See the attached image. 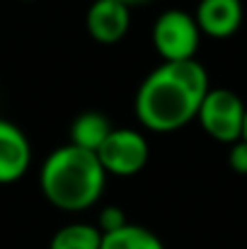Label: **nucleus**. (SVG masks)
<instances>
[{
	"label": "nucleus",
	"instance_id": "obj_14",
	"mask_svg": "<svg viewBox=\"0 0 247 249\" xmlns=\"http://www.w3.org/2000/svg\"><path fill=\"white\" fill-rule=\"evenodd\" d=\"M119 2H124V5L133 7V5H143V2H148V0H119Z\"/></svg>",
	"mask_w": 247,
	"mask_h": 249
},
{
	"label": "nucleus",
	"instance_id": "obj_3",
	"mask_svg": "<svg viewBox=\"0 0 247 249\" xmlns=\"http://www.w3.org/2000/svg\"><path fill=\"white\" fill-rule=\"evenodd\" d=\"M245 114L247 104L233 89L211 87L199 107L196 121L204 128V133H209V138H213L223 145H233L235 141L243 138Z\"/></svg>",
	"mask_w": 247,
	"mask_h": 249
},
{
	"label": "nucleus",
	"instance_id": "obj_6",
	"mask_svg": "<svg viewBox=\"0 0 247 249\" xmlns=\"http://www.w3.org/2000/svg\"><path fill=\"white\" fill-rule=\"evenodd\" d=\"M90 36L104 46L119 44L131 27V7L119 0H95L85 15Z\"/></svg>",
	"mask_w": 247,
	"mask_h": 249
},
{
	"label": "nucleus",
	"instance_id": "obj_11",
	"mask_svg": "<svg viewBox=\"0 0 247 249\" xmlns=\"http://www.w3.org/2000/svg\"><path fill=\"white\" fill-rule=\"evenodd\" d=\"M49 249H102V232L90 223H71L51 237Z\"/></svg>",
	"mask_w": 247,
	"mask_h": 249
},
{
	"label": "nucleus",
	"instance_id": "obj_12",
	"mask_svg": "<svg viewBox=\"0 0 247 249\" xmlns=\"http://www.w3.org/2000/svg\"><path fill=\"white\" fill-rule=\"evenodd\" d=\"M124 225H129V220H126V213H124L119 206H107V208L99 213L97 228H99V232H102V235L114 232V230H121Z\"/></svg>",
	"mask_w": 247,
	"mask_h": 249
},
{
	"label": "nucleus",
	"instance_id": "obj_15",
	"mask_svg": "<svg viewBox=\"0 0 247 249\" xmlns=\"http://www.w3.org/2000/svg\"><path fill=\"white\" fill-rule=\"evenodd\" d=\"M243 138L247 141V114H245V128H243Z\"/></svg>",
	"mask_w": 247,
	"mask_h": 249
},
{
	"label": "nucleus",
	"instance_id": "obj_5",
	"mask_svg": "<svg viewBox=\"0 0 247 249\" xmlns=\"http://www.w3.org/2000/svg\"><path fill=\"white\" fill-rule=\"evenodd\" d=\"M97 158L107 174L114 177H133L138 174L151 160V143L141 131L133 128H114L102 148L97 150Z\"/></svg>",
	"mask_w": 247,
	"mask_h": 249
},
{
	"label": "nucleus",
	"instance_id": "obj_10",
	"mask_svg": "<svg viewBox=\"0 0 247 249\" xmlns=\"http://www.w3.org/2000/svg\"><path fill=\"white\" fill-rule=\"evenodd\" d=\"M102 249H165V245L153 230L129 223L121 230L102 235Z\"/></svg>",
	"mask_w": 247,
	"mask_h": 249
},
{
	"label": "nucleus",
	"instance_id": "obj_4",
	"mask_svg": "<svg viewBox=\"0 0 247 249\" xmlns=\"http://www.w3.org/2000/svg\"><path fill=\"white\" fill-rule=\"evenodd\" d=\"M201 29L194 15L165 10L153 24V46L163 61H191L199 51Z\"/></svg>",
	"mask_w": 247,
	"mask_h": 249
},
{
	"label": "nucleus",
	"instance_id": "obj_8",
	"mask_svg": "<svg viewBox=\"0 0 247 249\" xmlns=\"http://www.w3.org/2000/svg\"><path fill=\"white\" fill-rule=\"evenodd\" d=\"M245 17L243 0H201L196 5L194 19L201 34L211 39H228L233 36Z\"/></svg>",
	"mask_w": 247,
	"mask_h": 249
},
{
	"label": "nucleus",
	"instance_id": "obj_1",
	"mask_svg": "<svg viewBox=\"0 0 247 249\" xmlns=\"http://www.w3.org/2000/svg\"><path fill=\"white\" fill-rule=\"evenodd\" d=\"M209 89V73L196 58L163 61L143 78L136 92V116L148 131H179L189 121H196Z\"/></svg>",
	"mask_w": 247,
	"mask_h": 249
},
{
	"label": "nucleus",
	"instance_id": "obj_9",
	"mask_svg": "<svg viewBox=\"0 0 247 249\" xmlns=\"http://www.w3.org/2000/svg\"><path fill=\"white\" fill-rule=\"evenodd\" d=\"M112 131H114V126L102 111H82L80 116H76V121L71 126V143L97 153Z\"/></svg>",
	"mask_w": 247,
	"mask_h": 249
},
{
	"label": "nucleus",
	"instance_id": "obj_2",
	"mask_svg": "<svg viewBox=\"0 0 247 249\" xmlns=\"http://www.w3.org/2000/svg\"><path fill=\"white\" fill-rule=\"evenodd\" d=\"M107 184V172L97 153L78 148L73 143L56 148L46 155L39 169V186L44 198L68 213L92 208Z\"/></svg>",
	"mask_w": 247,
	"mask_h": 249
},
{
	"label": "nucleus",
	"instance_id": "obj_13",
	"mask_svg": "<svg viewBox=\"0 0 247 249\" xmlns=\"http://www.w3.org/2000/svg\"><path fill=\"white\" fill-rule=\"evenodd\" d=\"M228 148H230L228 150V165H230V169L238 172V174H247V141L240 138V141H235Z\"/></svg>",
	"mask_w": 247,
	"mask_h": 249
},
{
	"label": "nucleus",
	"instance_id": "obj_7",
	"mask_svg": "<svg viewBox=\"0 0 247 249\" xmlns=\"http://www.w3.org/2000/svg\"><path fill=\"white\" fill-rule=\"evenodd\" d=\"M32 165V145L19 126L0 119V184L19 181Z\"/></svg>",
	"mask_w": 247,
	"mask_h": 249
}]
</instances>
